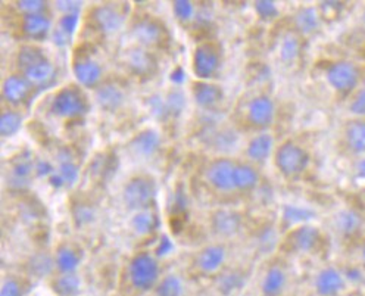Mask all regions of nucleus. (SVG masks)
<instances>
[{
  "instance_id": "1",
  "label": "nucleus",
  "mask_w": 365,
  "mask_h": 296,
  "mask_svg": "<svg viewBox=\"0 0 365 296\" xmlns=\"http://www.w3.org/2000/svg\"><path fill=\"white\" fill-rule=\"evenodd\" d=\"M18 65L24 73L26 80L38 87H48L55 81V66L38 48H21L18 53Z\"/></svg>"
},
{
  "instance_id": "2",
  "label": "nucleus",
  "mask_w": 365,
  "mask_h": 296,
  "mask_svg": "<svg viewBox=\"0 0 365 296\" xmlns=\"http://www.w3.org/2000/svg\"><path fill=\"white\" fill-rule=\"evenodd\" d=\"M326 80L334 92L349 95L361 81V71L351 61H336L326 70Z\"/></svg>"
},
{
  "instance_id": "3",
  "label": "nucleus",
  "mask_w": 365,
  "mask_h": 296,
  "mask_svg": "<svg viewBox=\"0 0 365 296\" xmlns=\"http://www.w3.org/2000/svg\"><path fill=\"white\" fill-rule=\"evenodd\" d=\"M156 196L155 181L150 177L139 175L131 178L124 188V202L130 210H149Z\"/></svg>"
},
{
  "instance_id": "4",
  "label": "nucleus",
  "mask_w": 365,
  "mask_h": 296,
  "mask_svg": "<svg viewBox=\"0 0 365 296\" xmlns=\"http://www.w3.org/2000/svg\"><path fill=\"white\" fill-rule=\"evenodd\" d=\"M309 164L308 152L294 142H284L276 152V165L284 175H296L307 170Z\"/></svg>"
},
{
  "instance_id": "5",
  "label": "nucleus",
  "mask_w": 365,
  "mask_h": 296,
  "mask_svg": "<svg viewBox=\"0 0 365 296\" xmlns=\"http://www.w3.org/2000/svg\"><path fill=\"white\" fill-rule=\"evenodd\" d=\"M52 112L58 117L76 118L87 112L84 95L76 87H65L56 93L52 101Z\"/></svg>"
},
{
  "instance_id": "6",
  "label": "nucleus",
  "mask_w": 365,
  "mask_h": 296,
  "mask_svg": "<svg viewBox=\"0 0 365 296\" xmlns=\"http://www.w3.org/2000/svg\"><path fill=\"white\" fill-rule=\"evenodd\" d=\"M159 276V267L149 254L135 255L130 262V280L135 289L149 290L155 286Z\"/></svg>"
},
{
  "instance_id": "7",
  "label": "nucleus",
  "mask_w": 365,
  "mask_h": 296,
  "mask_svg": "<svg viewBox=\"0 0 365 296\" xmlns=\"http://www.w3.org/2000/svg\"><path fill=\"white\" fill-rule=\"evenodd\" d=\"M220 52L212 43L199 44L193 53V71L200 80H208L215 76L220 68Z\"/></svg>"
},
{
  "instance_id": "8",
  "label": "nucleus",
  "mask_w": 365,
  "mask_h": 296,
  "mask_svg": "<svg viewBox=\"0 0 365 296\" xmlns=\"http://www.w3.org/2000/svg\"><path fill=\"white\" fill-rule=\"evenodd\" d=\"M36 168V165L33 164V158H31V152L26 150L19 153L15 161L11 164L9 173H8V185L11 189L15 190H22L27 189L29 185L31 183V173Z\"/></svg>"
},
{
  "instance_id": "9",
  "label": "nucleus",
  "mask_w": 365,
  "mask_h": 296,
  "mask_svg": "<svg viewBox=\"0 0 365 296\" xmlns=\"http://www.w3.org/2000/svg\"><path fill=\"white\" fill-rule=\"evenodd\" d=\"M235 171H236V164L230 159H217L214 161L208 171L207 177L210 180V183L222 192H230L236 189L235 185Z\"/></svg>"
},
{
  "instance_id": "10",
  "label": "nucleus",
  "mask_w": 365,
  "mask_h": 296,
  "mask_svg": "<svg viewBox=\"0 0 365 296\" xmlns=\"http://www.w3.org/2000/svg\"><path fill=\"white\" fill-rule=\"evenodd\" d=\"M346 287L344 272L327 267L318 272L315 277V290L319 296H337Z\"/></svg>"
},
{
  "instance_id": "11",
  "label": "nucleus",
  "mask_w": 365,
  "mask_h": 296,
  "mask_svg": "<svg viewBox=\"0 0 365 296\" xmlns=\"http://www.w3.org/2000/svg\"><path fill=\"white\" fill-rule=\"evenodd\" d=\"M319 238H322V233L312 224H305L299 225L290 233L289 236V245L294 250V252L299 254H308L312 252V250L317 247L319 243Z\"/></svg>"
},
{
  "instance_id": "12",
  "label": "nucleus",
  "mask_w": 365,
  "mask_h": 296,
  "mask_svg": "<svg viewBox=\"0 0 365 296\" xmlns=\"http://www.w3.org/2000/svg\"><path fill=\"white\" fill-rule=\"evenodd\" d=\"M274 116H276V106H274L271 98L259 95L250 101L247 108V117L254 126L268 127L274 121Z\"/></svg>"
},
{
  "instance_id": "13",
  "label": "nucleus",
  "mask_w": 365,
  "mask_h": 296,
  "mask_svg": "<svg viewBox=\"0 0 365 296\" xmlns=\"http://www.w3.org/2000/svg\"><path fill=\"white\" fill-rule=\"evenodd\" d=\"M165 30L161 26V22H156L155 19L146 18L137 22L133 27L134 39L145 44V46H156V44L163 43L165 39Z\"/></svg>"
},
{
  "instance_id": "14",
  "label": "nucleus",
  "mask_w": 365,
  "mask_h": 296,
  "mask_svg": "<svg viewBox=\"0 0 365 296\" xmlns=\"http://www.w3.org/2000/svg\"><path fill=\"white\" fill-rule=\"evenodd\" d=\"M242 225V217L232 210H220L212 215V229L215 235L230 238L236 235Z\"/></svg>"
},
{
  "instance_id": "15",
  "label": "nucleus",
  "mask_w": 365,
  "mask_h": 296,
  "mask_svg": "<svg viewBox=\"0 0 365 296\" xmlns=\"http://www.w3.org/2000/svg\"><path fill=\"white\" fill-rule=\"evenodd\" d=\"M93 21L103 33H115L123 26L124 14L120 12L113 5H103L95 9Z\"/></svg>"
},
{
  "instance_id": "16",
  "label": "nucleus",
  "mask_w": 365,
  "mask_h": 296,
  "mask_svg": "<svg viewBox=\"0 0 365 296\" xmlns=\"http://www.w3.org/2000/svg\"><path fill=\"white\" fill-rule=\"evenodd\" d=\"M127 65L139 77H150L156 71V59L143 49H131L127 53Z\"/></svg>"
},
{
  "instance_id": "17",
  "label": "nucleus",
  "mask_w": 365,
  "mask_h": 296,
  "mask_svg": "<svg viewBox=\"0 0 365 296\" xmlns=\"http://www.w3.org/2000/svg\"><path fill=\"white\" fill-rule=\"evenodd\" d=\"M73 71L77 81L84 87H95L102 76L101 65L90 58L76 61Z\"/></svg>"
},
{
  "instance_id": "18",
  "label": "nucleus",
  "mask_w": 365,
  "mask_h": 296,
  "mask_svg": "<svg viewBox=\"0 0 365 296\" xmlns=\"http://www.w3.org/2000/svg\"><path fill=\"white\" fill-rule=\"evenodd\" d=\"M131 148L137 155L145 158L152 156L161 148V136L155 130H143L134 136V139L131 141Z\"/></svg>"
},
{
  "instance_id": "19",
  "label": "nucleus",
  "mask_w": 365,
  "mask_h": 296,
  "mask_svg": "<svg viewBox=\"0 0 365 296\" xmlns=\"http://www.w3.org/2000/svg\"><path fill=\"white\" fill-rule=\"evenodd\" d=\"M95 99L102 109L113 112L124 103V93L115 84L105 83L95 92Z\"/></svg>"
},
{
  "instance_id": "20",
  "label": "nucleus",
  "mask_w": 365,
  "mask_h": 296,
  "mask_svg": "<svg viewBox=\"0 0 365 296\" xmlns=\"http://www.w3.org/2000/svg\"><path fill=\"white\" fill-rule=\"evenodd\" d=\"M193 96L202 108H214L222 99V88L207 81H196L193 84Z\"/></svg>"
},
{
  "instance_id": "21",
  "label": "nucleus",
  "mask_w": 365,
  "mask_h": 296,
  "mask_svg": "<svg viewBox=\"0 0 365 296\" xmlns=\"http://www.w3.org/2000/svg\"><path fill=\"white\" fill-rule=\"evenodd\" d=\"M29 92L30 84L22 77L11 76L4 83V98L12 105H19L21 102H24L29 96Z\"/></svg>"
},
{
  "instance_id": "22",
  "label": "nucleus",
  "mask_w": 365,
  "mask_h": 296,
  "mask_svg": "<svg viewBox=\"0 0 365 296\" xmlns=\"http://www.w3.org/2000/svg\"><path fill=\"white\" fill-rule=\"evenodd\" d=\"M348 148L356 155H365V118H356L348 123L345 130Z\"/></svg>"
},
{
  "instance_id": "23",
  "label": "nucleus",
  "mask_w": 365,
  "mask_h": 296,
  "mask_svg": "<svg viewBox=\"0 0 365 296\" xmlns=\"http://www.w3.org/2000/svg\"><path fill=\"white\" fill-rule=\"evenodd\" d=\"M362 217L355 210H341L336 214L334 224L341 236H354L362 227Z\"/></svg>"
},
{
  "instance_id": "24",
  "label": "nucleus",
  "mask_w": 365,
  "mask_h": 296,
  "mask_svg": "<svg viewBox=\"0 0 365 296\" xmlns=\"http://www.w3.org/2000/svg\"><path fill=\"white\" fill-rule=\"evenodd\" d=\"M22 30L26 36L33 40H43L51 31V21L43 14L40 15H26L22 22Z\"/></svg>"
},
{
  "instance_id": "25",
  "label": "nucleus",
  "mask_w": 365,
  "mask_h": 296,
  "mask_svg": "<svg viewBox=\"0 0 365 296\" xmlns=\"http://www.w3.org/2000/svg\"><path fill=\"white\" fill-rule=\"evenodd\" d=\"M78 27V15L77 14H70V15H63L59 19V24L56 30L52 33V40L56 44V46H66L68 43L71 41L73 34L76 33Z\"/></svg>"
},
{
  "instance_id": "26",
  "label": "nucleus",
  "mask_w": 365,
  "mask_h": 296,
  "mask_svg": "<svg viewBox=\"0 0 365 296\" xmlns=\"http://www.w3.org/2000/svg\"><path fill=\"white\" fill-rule=\"evenodd\" d=\"M319 22H322V16H319L318 11L312 6L301 8L294 15V26L301 34H312L318 30Z\"/></svg>"
},
{
  "instance_id": "27",
  "label": "nucleus",
  "mask_w": 365,
  "mask_h": 296,
  "mask_svg": "<svg viewBox=\"0 0 365 296\" xmlns=\"http://www.w3.org/2000/svg\"><path fill=\"white\" fill-rule=\"evenodd\" d=\"M287 277L283 268L271 267L262 280V293L264 296H280L284 290Z\"/></svg>"
},
{
  "instance_id": "28",
  "label": "nucleus",
  "mask_w": 365,
  "mask_h": 296,
  "mask_svg": "<svg viewBox=\"0 0 365 296\" xmlns=\"http://www.w3.org/2000/svg\"><path fill=\"white\" fill-rule=\"evenodd\" d=\"M272 136L268 133H262L259 136H257L255 139L250 141L249 146H247V156L252 159V161L257 163H262L269 156L271 150H272Z\"/></svg>"
},
{
  "instance_id": "29",
  "label": "nucleus",
  "mask_w": 365,
  "mask_h": 296,
  "mask_svg": "<svg viewBox=\"0 0 365 296\" xmlns=\"http://www.w3.org/2000/svg\"><path fill=\"white\" fill-rule=\"evenodd\" d=\"M225 258V250L222 246H210L203 249L199 255V267L205 272H214L217 271Z\"/></svg>"
},
{
  "instance_id": "30",
  "label": "nucleus",
  "mask_w": 365,
  "mask_h": 296,
  "mask_svg": "<svg viewBox=\"0 0 365 296\" xmlns=\"http://www.w3.org/2000/svg\"><path fill=\"white\" fill-rule=\"evenodd\" d=\"M282 218L287 225H305L315 218V213L309 208L299 207V205H284Z\"/></svg>"
},
{
  "instance_id": "31",
  "label": "nucleus",
  "mask_w": 365,
  "mask_h": 296,
  "mask_svg": "<svg viewBox=\"0 0 365 296\" xmlns=\"http://www.w3.org/2000/svg\"><path fill=\"white\" fill-rule=\"evenodd\" d=\"M55 261L62 275H73L80 264V257L70 246H61L56 252Z\"/></svg>"
},
{
  "instance_id": "32",
  "label": "nucleus",
  "mask_w": 365,
  "mask_h": 296,
  "mask_svg": "<svg viewBox=\"0 0 365 296\" xmlns=\"http://www.w3.org/2000/svg\"><path fill=\"white\" fill-rule=\"evenodd\" d=\"M258 181H259V175H258L257 170H254L252 167L246 165V164L236 165L235 185L237 189L250 190L258 185Z\"/></svg>"
},
{
  "instance_id": "33",
  "label": "nucleus",
  "mask_w": 365,
  "mask_h": 296,
  "mask_svg": "<svg viewBox=\"0 0 365 296\" xmlns=\"http://www.w3.org/2000/svg\"><path fill=\"white\" fill-rule=\"evenodd\" d=\"M280 59L284 62V63H292L293 61H296L299 58L301 55V40L299 37L293 34V33H289L283 37L282 43H280Z\"/></svg>"
},
{
  "instance_id": "34",
  "label": "nucleus",
  "mask_w": 365,
  "mask_h": 296,
  "mask_svg": "<svg viewBox=\"0 0 365 296\" xmlns=\"http://www.w3.org/2000/svg\"><path fill=\"white\" fill-rule=\"evenodd\" d=\"M131 224H133V229L139 235H148V233H152L159 225V218L153 211L145 210V211H139L133 217Z\"/></svg>"
},
{
  "instance_id": "35",
  "label": "nucleus",
  "mask_w": 365,
  "mask_h": 296,
  "mask_svg": "<svg viewBox=\"0 0 365 296\" xmlns=\"http://www.w3.org/2000/svg\"><path fill=\"white\" fill-rule=\"evenodd\" d=\"M52 287L59 296H76L80 292L81 282L74 275H63L53 282Z\"/></svg>"
},
{
  "instance_id": "36",
  "label": "nucleus",
  "mask_w": 365,
  "mask_h": 296,
  "mask_svg": "<svg viewBox=\"0 0 365 296\" xmlns=\"http://www.w3.org/2000/svg\"><path fill=\"white\" fill-rule=\"evenodd\" d=\"M22 126V118L18 112L6 111L0 117V133H2L4 138H11Z\"/></svg>"
},
{
  "instance_id": "37",
  "label": "nucleus",
  "mask_w": 365,
  "mask_h": 296,
  "mask_svg": "<svg viewBox=\"0 0 365 296\" xmlns=\"http://www.w3.org/2000/svg\"><path fill=\"white\" fill-rule=\"evenodd\" d=\"M58 174L65 181V186H73L78 178V167L74 164L73 159H61Z\"/></svg>"
},
{
  "instance_id": "38",
  "label": "nucleus",
  "mask_w": 365,
  "mask_h": 296,
  "mask_svg": "<svg viewBox=\"0 0 365 296\" xmlns=\"http://www.w3.org/2000/svg\"><path fill=\"white\" fill-rule=\"evenodd\" d=\"M30 271L37 277L48 276L53 268V261L48 255H36L30 260Z\"/></svg>"
},
{
  "instance_id": "39",
  "label": "nucleus",
  "mask_w": 365,
  "mask_h": 296,
  "mask_svg": "<svg viewBox=\"0 0 365 296\" xmlns=\"http://www.w3.org/2000/svg\"><path fill=\"white\" fill-rule=\"evenodd\" d=\"M218 286L222 293H227V295L233 293L243 286V276L240 275V272H236V271L225 272L224 276H221Z\"/></svg>"
},
{
  "instance_id": "40",
  "label": "nucleus",
  "mask_w": 365,
  "mask_h": 296,
  "mask_svg": "<svg viewBox=\"0 0 365 296\" xmlns=\"http://www.w3.org/2000/svg\"><path fill=\"white\" fill-rule=\"evenodd\" d=\"M186 96L182 92H180V90H173V92L167 96L165 99V103H167V108H168V113L170 117H178L180 113L185 111L186 108Z\"/></svg>"
},
{
  "instance_id": "41",
  "label": "nucleus",
  "mask_w": 365,
  "mask_h": 296,
  "mask_svg": "<svg viewBox=\"0 0 365 296\" xmlns=\"http://www.w3.org/2000/svg\"><path fill=\"white\" fill-rule=\"evenodd\" d=\"M182 285L178 277L168 276L161 283H159L156 289L158 296H181Z\"/></svg>"
},
{
  "instance_id": "42",
  "label": "nucleus",
  "mask_w": 365,
  "mask_h": 296,
  "mask_svg": "<svg viewBox=\"0 0 365 296\" xmlns=\"http://www.w3.org/2000/svg\"><path fill=\"white\" fill-rule=\"evenodd\" d=\"M148 108H149L152 116H153L156 120H159V121H164V120H167V118L170 117L165 101H164L163 98L156 96V95H155V96H150V98L148 99Z\"/></svg>"
},
{
  "instance_id": "43",
  "label": "nucleus",
  "mask_w": 365,
  "mask_h": 296,
  "mask_svg": "<svg viewBox=\"0 0 365 296\" xmlns=\"http://www.w3.org/2000/svg\"><path fill=\"white\" fill-rule=\"evenodd\" d=\"M255 12L262 21H271L279 16V8L271 0H258V2H255Z\"/></svg>"
},
{
  "instance_id": "44",
  "label": "nucleus",
  "mask_w": 365,
  "mask_h": 296,
  "mask_svg": "<svg viewBox=\"0 0 365 296\" xmlns=\"http://www.w3.org/2000/svg\"><path fill=\"white\" fill-rule=\"evenodd\" d=\"M173 11L180 21H189L195 15V6L187 0H177V2L173 4Z\"/></svg>"
},
{
  "instance_id": "45",
  "label": "nucleus",
  "mask_w": 365,
  "mask_h": 296,
  "mask_svg": "<svg viewBox=\"0 0 365 296\" xmlns=\"http://www.w3.org/2000/svg\"><path fill=\"white\" fill-rule=\"evenodd\" d=\"M349 111L358 118H365V87L359 88L358 92L354 95Z\"/></svg>"
},
{
  "instance_id": "46",
  "label": "nucleus",
  "mask_w": 365,
  "mask_h": 296,
  "mask_svg": "<svg viewBox=\"0 0 365 296\" xmlns=\"http://www.w3.org/2000/svg\"><path fill=\"white\" fill-rule=\"evenodd\" d=\"M16 5L26 15H40L48 6V4L41 0H21Z\"/></svg>"
},
{
  "instance_id": "47",
  "label": "nucleus",
  "mask_w": 365,
  "mask_h": 296,
  "mask_svg": "<svg viewBox=\"0 0 365 296\" xmlns=\"http://www.w3.org/2000/svg\"><path fill=\"white\" fill-rule=\"evenodd\" d=\"M322 15H323V18H326V19H330V21H333V19H336L337 16H340V14H341V11H344V4L341 2H323L322 5Z\"/></svg>"
},
{
  "instance_id": "48",
  "label": "nucleus",
  "mask_w": 365,
  "mask_h": 296,
  "mask_svg": "<svg viewBox=\"0 0 365 296\" xmlns=\"http://www.w3.org/2000/svg\"><path fill=\"white\" fill-rule=\"evenodd\" d=\"M344 277L346 280V283H351V285H362L365 283V271L364 268L361 267H348L345 271H344Z\"/></svg>"
},
{
  "instance_id": "49",
  "label": "nucleus",
  "mask_w": 365,
  "mask_h": 296,
  "mask_svg": "<svg viewBox=\"0 0 365 296\" xmlns=\"http://www.w3.org/2000/svg\"><path fill=\"white\" fill-rule=\"evenodd\" d=\"M173 205H174V211L177 213L175 215H182V213L186 211L187 207V196L185 192V188L178 186L174 192V198H173Z\"/></svg>"
},
{
  "instance_id": "50",
  "label": "nucleus",
  "mask_w": 365,
  "mask_h": 296,
  "mask_svg": "<svg viewBox=\"0 0 365 296\" xmlns=\"http://www.w3.org/2000/svg\"><path fill=\"white\" fill-rule=\"evenodd\" d=\"M93 217H95L93 210L87 207V205H77L74 210V220H76V224H78V225L90 223L91 220H93Z\"/></svg>"
},
{
  "instance_id": "51",
  "label": "nucleus",
  "mask_w": 365,
  "mask_h": 296,
  "mask_svg": "<svg viewBox=\"0 0 365 296\" xmlns=\"http://www.w3.org/2000/svg\"><path fill=\"white\" fill-rule=\"evenodd\" d=\"M276 243H277L276 230L271 229V227H267V229L262 230L259 235V246L264 250H271L274 246H276Z\"/></svg>"
},
{
  "instance_id": "52",
  "label": "nucleus",
  "mask_w": 365,
  "mask_h": 296,
  "mask_svg": "<svg viewBox=\"0 0 365 296\" xmlns=\"http://www.w3.org/2000/svg\"><path fill=\"white\" fill-rule=\"evenodd\" d=\"M0 296H22V289L15 280H6L2 286Z\"/></svg>"
},
{
  "instance_id": "53",
  "label": "nucleus",
  "mask_w": 365,
  "mask_h": 296,
  "mask_svg": "<svg viewBox=\"0 0 365 296\" xmlns=\"http://www.w3.org/2000/svg\"><path fill=\"white\" fill-rule=\"evenodd\" d=\"M173 242H171V239L168 238V236H163L161 238V240H159V245H158V247H156V257H165V255H168L171 250H173Z\"/></svg>"
},
{
  "instance_id": "54",
  "label": "nucleus",
  "mask_w": 365,
  "mask_h": 296,
  "mask_svg": "<svg viewBox=\"0 0 365 296\" xmlns=\"http://www.w3.org/2000/svg\"><path fill=\"white\" fill-rule=\"evenodd\" d=\"M56 6L61 12H65V15H70V14L78 15L81 2H70V0H65V2H56Z\"/></svg>"
},
{
  "instance_id": "55",
  "label": "nucleus",
  "mask_w": 365,
  "mask_h": 296,
  "mask_svg": "<svg viewBox=\"0 0 365 296\" xmlns=\"http://www.w3.org/2000/svg\"><path fill=\"white\" fill-rule=\"evenodd\" d=\"M34 171H36L37 177H48V175L51 177L55 173L52 164L48 163V161H38V163H36Z\"/></svg>"
},
{
  "instance_id": "56",
  "label": "nucleus",
  "mask_w": 365,
  "mask_h": 296,
  "mask_svg": "<svg viewBox=\"0 0 365 296\" xmlns=\"http://www.w3.org/2000/svg\"><path fill=\"white\" fill-rule=\"evenodd\" d=\"M170 80L173 81V83H175V84H182L186 81V73H185V70H182L181 66H177L175 70L170 74Z\"/></svg>"
},
{
  "instance_id": "57",
  "label": "nucleus",
  "mask_w": 365,
  "mask_h": 296,
  "mask_svg": "<svg viewBox=\"0 0 365 296\" xmlns=\"http://www.w3.org/2000/svg\"><path fill=\"white\" fill-rule=\"evenodd\" d=\"M355 175L359 181H364L365 183V155L359 158V161L355 165Z\"/></svg>"
},
{
  "instance_id": "58",
  "label": "nucleus",
  "mask_w": 365,
  "mask_h": 296,
  "mask_svg": "<svg viewBox=\"0 0 365 296\" xmlns=\"http://www.w3.org/2000/svg\"><path fill=\"white\" fill-rule=\"evenodd\" d=\"M49 183H51L53 188H56V189H61V188L65 186V181H63L62 177L58 174V171H55V173L49 177Z\"/></svg>"
},
{
  "instance_id": "59",
  "label": "nucleus",
  "mask_w": 365,
  "mask_h": 296,
  "mask_svg": "<svg viewBox=\"0 0 365 296\" xmlns=\"http://www.w3.org/2000/svg\"><path fill=\"white\" fill-rule=\"evenodd\" d=\"M361 257H362V262L365 265V243L362 245V249H361Z\"/></svg>"
},
{
  "instance_id": "60",
  "label": "nucleus",
  "mask_w": 365,
  "mask_h": 296,
  "mask_svg": "<svg viewBox=\"0 0 365 296\" xmlns=\"http://www.w3.org/2000/svg\"><path fill=\"white\" fill-rule=\"evenodd\" d=\"M362 19H364V24H365V9H364V15H362Z\"/></svg>"
},
{
  "instance_id": "61",
  "label": "nucleus",
  "mask_w": 365,
  "mask_h": 296,
  "mask_svg": "<svg viewBox=\"0 0 365 296\" xmlns=\"http://www.w3.org/2000/svg\"><path fill=\"white\" fill-rule=\"evenodd\" d=\"M364 87H365V86H364Z\"/></svg>"
}]
</instances>
